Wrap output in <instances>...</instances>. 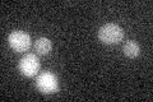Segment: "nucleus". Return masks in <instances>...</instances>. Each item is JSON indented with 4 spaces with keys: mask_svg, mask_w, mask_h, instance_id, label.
<instances>
[{
    "mask_svg": "<svg viewBox=\"0 0 153 102\" xmlns=\"http://www.w3.org/2000/svg\"><path fill=\"white\" fill-rule=\"evenodd\" d=\"M124 38V31L115 23H107L98 30V40L106 45H115Z\"/></svg>",
    "mask_w": 153,
    "mask_h": 102,
    "instance_id": "f257e3e1",
    "label": "nucleus"
},
{
    "mask_svg": "<svg viewBox=\"0 0 153 102\" xmlns=\"http://www.w3.org/2000/svg\"><path fill=\"white\" fill-rule=\"evenodd\" d=\"M36 87L42 93L50 95V93H54V92H57V89H59V82H57V78L52 73L44 71L37 77Z\"/></svg>",
    "mask_w": 153,
    "mask_h": 102,
    "instance_id": "f03ea898",
    "label": "nucleus"
},
{
    "mask_svg": "<svg viewBox=\"0 0 153 102\" xmlns=\"http://www.w3.org/2000/svg\"><path fill=\"white\" fill-rule=\"evenodd\" d=\"M9 45L17 52H23L27 51L31 46V37L28 33L22 32V31H13L9 35Z\"/></svg>",
    "mask_w": 153,
    "mask_h": 102,
    "instance_id": "7ed1b4c3",
    "label": "nucleus"
},
{
    "mask_svg": "<svg viewBox=\"0 0 153 102\" xmlns=\"http://www.w3.org/2000/svg\"><path fill=\"white\" fill-rule=\"evenodd\" d=\"M19 71L26 77H35L40 70V60L35 54H27L19 61Z\"/></svg>",
    "mask_w": 153,
    "mask_h": 102,
    "instance_id": "20e7f679",
    "label": "nucleus"
},
{
    "mask_svg": "<svg viewBox=\"0 0 153 102\" xmlns=\"http://www.w3.org/2000/svg\"><path fill=\"white\" fill-rule=\"evenodd\" d=\"M51 41L49 38L46 37H40L36 40V43H35V50L38 55H47L49 52L51 51Z\"/></svg>",
    "mask_w": 153,
    "mask_h": 102,
    "instance_id": "39448f33",
    "label": "nucleus"
},
{
    "mask_svg": "<svg viewBox=\"0 0 153 102\" xmlns=\"http://www.w3.org/2000/svg\"><path fill=\"white\" fill-rule=\"evenodd\" d=\"M123 51H124V55L125 56L134 59V57H137L140 54V46L138 45L135 41H128L125 45H124Z\"/></svg>",
    "mask_w": 153,
    "mask_h": 102,
    "instance_id": "423d86ee",
    "label": "nucleus"
}]
</instances>
